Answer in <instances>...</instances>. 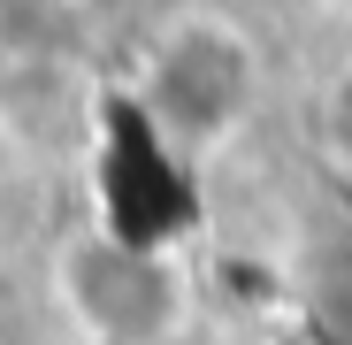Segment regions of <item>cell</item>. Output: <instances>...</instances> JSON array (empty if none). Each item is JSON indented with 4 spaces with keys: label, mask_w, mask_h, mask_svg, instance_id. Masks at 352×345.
Masks as SVG:
<instances>
[{
    "label": "cell",
    "mask_w": 352,
    "mask_h": 345,
    "mask_svg": "<svg viewBox=\"0 0 352 345\" xmlns=\"http://www.w3.org/2000/svg\"><path fill=\"white\" fill-rule=\"evenodd\" d=\"M314 146H322V161L337 169V177H352V54L314 92Z\"/></svg>",
    "instance_id": "cell-3"
},
{
    "label": "cell",
    "mask_w": 352,
    "mask_h": 345,
    "mask_svg": "<svg viewBox=\"0 0 352 345\" xmlns=\"http://www.w3.org/2000/svg\"><path fill=\"white\" fill-rule=\"evenodd\" d=\"M138 115L176 154H222L261 107V46L222 8H176L138 54Z\"/></svg>",
    "instance_id": "cell-1"
},
{
    "label": "cell",
    "mask_w": 352,
    "mask_h": 345,
    "mask_svg": "<svg viewBox=\"0 0 352 345\" xmlns=\"http://www.w3.org/2000/svg\"><path fill=\"white\" fill-rule=\"evenodd\" d=\"M46 284L85 345H192V276L107 222L69 230L46 261Z\"/></svg>",
    "instance_id": "cell-2"
}]
</instances>
